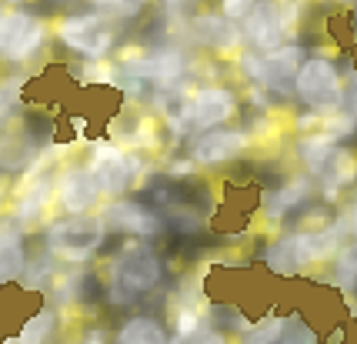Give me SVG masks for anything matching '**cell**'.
<instances>
[{
  "label": "cell",
  "instance_id": "obj_1",
  "mask_svg": "<svg viewBox=\"0 0 357 344\" xmlns=\"http://www.w3.org/2000/svg\"><path fill=\"white\" fill-rule=\"evenodd\" d=\"M164 278V264L157 257V250L151 241L144 237H130L121 244V250L114 254L107 271V297L110 304H134L147 291H154Z\"/></svg>",
  "mask_w": 357,
  "mask_h": 344
},
{
  "label": "cell",
  "instance_id": "obj_2",
  "mask_svg": "<svg viewBox=\"0 0 357 344\" xmlns=\"http://www.w3.org/2000/svg\"><path fill=\"white\" fill-rule=\"evenodd\" d=\"M47 250L63 264H87L107 241V224L100 214H63L47 227Z\"/></svg>",
  "mask_w": 357,
  "mask_h": 344
},
{
  "label": "cell",
  "instance_id": "obj_3",
  "mask_svg": "<svg viewBox=\"0 0 357 344\" xmlns=\"http://www.w3.org/2000/svg\"><path fill=\"white\" fill-rule=\"evenodd\" d=\"M294 94L317 117H331V114L344 110V104H347L341 70L327 57H307V61L301 63V70H297V77H294Z\"/></svg>",
  "mask_w": 357,
  "mask_h": 344
},
{
  "label": "cell",
  "instance_id": "obj_4",
  "mask_svg": "<svg viewBox=\"0 0 357 344\" xmlns=\"http://www.w3.org/2000/svg\"><path fill=\"white\" fill-rule=\"evenodd\" d=\"M54 33L67 50H74L84 61H104L114 44H117V33L110 27V20L104 14H63L54 24Z\"/></svg>",
  "mask_w": 357,
  "mask_h": 344
},
{
  "label": "cell",
  "instance_id": "obj_5",
  "mask_svg": "<svg viewBox=\"0 0 357 344\" xmlns=\"http://www.w3.org/2000/svg\"><path fill=\"white\" fill-rule=\"evenodd\" d=\"M47 37H50V27H47L44 17L31 14L24 7H14L0 20V57L10 63L31 61L47 44Z\"/></svg>",
  "mask_w": 357,
  "mask_h": 344
},
{
  "label": "cell",
  "instance_id": "obj_6",
  "mask_svg": "<svg viewBox=\"0 0 357 344\" xmlns=\"http://www.w3.org/2000/svg\"><path fill=\"white\" fill-rule=\"evenodd\" d=\"M297 3L294 0H257V7L244 17V40L261 50L284 47L287 31H294Z\"/></svg>",
  "mask_w": 357,
  "mask_h": 344
},
{
  "label": "cell",
  "instance_id": "obj_7",
  "mask_svg": "<svg viewBox=\"0 0 357 344\" xmlns=\"http://www.w3.org/2000/svg\"><path fill=\"white\" fill-rule=\"evenodd\" d=\"M97 177V184L100 190L107 194V197H121L130 184H134V177L140 171V160L130 151L124 147H117V144L110 141H97L91 147V164H87Z\"/></svg>",
  "mask_w": 357,
  "mask_h": 344
},
{
  "label": "cell",
  "instance_id": "obj_8",
  "mask_svg": "<svg viewBox=\"0 0 357 344\" xmlns=\"http://www.w3.org/2000/svg\"><path fill=\"white\" fill-rule=\"evenodd\" d=\"M301 47L297 44H284L278 50H264V54H244L241 67L248 70L250 80L264 84L271 91H284V87H294V77L301 70Z\"/></svg>",
  "mask_w": 357,
  "mask_h": 344
},
{
  "label": "cell",
  "instance_id": "obj_9",
  "mask_svg": "<svg viewBox=\"0 0 357 344\" xmlns=\"http://www.w3.org/2000/svg\"><path fill=\"white\" fill-rule=\"evenodd\" d=\"M234 114H237V94L220 84L197 87L190 104H184V110H181L184 127H190V130H214V127L227 124Z\"/></svg>",
  "mask_w": 357,
  "mask_h": 344
},
{
  "label": "cell",
  "instance_id": "obj_10",
  "mask_svg": "<svg viewBox=\"0 0 357 344\" xmlns=\"http://www.w3.org/2000/svg\"><path fill=\"white\" fill-rule=\"evenodd\" d=\"M100 197H104V190H100V184H97V177H93L87 164L84 167H67V171L57 174L54 201L61 204L67 214H93Z\"/></svg>",
  "mask_w": 357,
  "mask_h": 344
},
{
  "label": "cell",
  "instance_id": "obj_11",
  "mask_svg": "<svg viewBox=\"0 0 357 344\" xmlns=\"http://www.w3.org/2000/svg\"><path fill=\"white\" fill-rule=\"evenodd\" d=\"M100 218L107 224V231L114 234H127V237H157L164 234V220L157 218V211H151L147 204L137 201H110Z\"/></svg>",
  "mask_w": 357,
  "mask_h": 344
},
{
  "label": "cell",
  "instance_id": "obj_12",
  "mask_svg": "<svg viewBox=\"0 0 357 344\" xmlns=\"http://www.w3.org/2000/svg\"><path fill=\"white\" fill-rule=\"evenodd\" d=\"M187 31L194 37V44H201L207 50H218V54H231L241 50L244 44V27L234 24L231 17H224L220 10H207V14H194L187 20Z\"/></svg>",
  "mask_w": 357,
  "mask_h": 344
},
{
  "label": "cell",
  "instance_id": "obj_13",
  "mask_svg": "<svg viewBox=\"0 0 357 344\" xmlns=\"http://www.w3.org/2000/svg\"><path fill=\"white\" fill-rule=\"evenodd\" d=\"M250 147L248 130H207L201 134L194 147H190V160L197 167H214V164H227L234 157H241Z\"/></svg>",
  "mask_w": 357,
  "mask_h": 344
},
{
  "label": "cell",
  "instance_id": "obj_14",
  "mask_svg": "<svg viewBox=\"0 0 357 344\" xmlns=\"http://www.w3.org/2000/svg\"><path fill=\"white\" fill-rule=\"evenodd\" d=\"M244 344H317V334L307 328L304 317L284 314V317H271L257 331H250Z\"/></svg>",
  "mask_w": 357,
  "mask_h": 344
},
{
  "label": "cell",
  "instance_id": "obj_15",
  "mask_svg": "<svg viewBox=\"0 0 357 344\" xmlns=\"http://www.w3.org/2000/svg\"><path fill=\"white\" fill-rule=\"evenodd\" d=\"M187 61L181 47H157L147 54V84H154L157 91H174L184 80Z\"/></svg>",
  "mask_w": 357,
  "mask_h": 344
},
{
  "label": "cell",
  "instance_id": "obj_16",
  "mask_svg": "<svg viewBox=\"0 0 357 344\" xmlns=\"http://www.w3.org/2000/svg\"><path fill=\"white\" fill-rule=\"evenodd\" d=\"M321 184H324V197L327 201H337V194L357 184V151L351 147H337L331 160L321 171Z\"/></svg>",
  "mask_w": 357,
  "mask_h": 344
},
{
  "label": "cell",
  "instance_id": "obj_17",
  "mask_svg": "<svg viewBox=\"0 0 357 344\" xmlns=\"http://www.w3.org/2000/svg\"><path fill=\"white\" fill-rule=\"evenodd\" d=\"M294 244L304 267L331 261L337 254V227L331 224V227H321V231H301V234H294Z\"/></svg>",
  "mask_w": 357,
  "mask_h": 344
},
{
  "label": "cell",
  "instance_id": "obj_18",
  "mask_svg": "<svg viewBox=\"0 0 357 344\" xmlns=\"http://www.w3.org/2000/svg\"><path fill=\"white\" fill-rule=\"evenodd\" d=\"M54 194H57V177H54V174H40V177H33L31 184H24L20 197H17L14 218H17V220L37 218V214L44 211L47 204L54 201Z\"/></svg>",
  "mask_w": 357,
  "mask_h": 344
},
{
  "label": "cell",
  "instance_id": "obj_19",
  "mask_svg": "<svg viewBox=\"0 0 357 344\" xmlns=\"http://www.w3.org/2000/svg\"><path fill=\"white\" fill-rule=\"evenodd\" d=\"M334 151H337V141L331 134H324V130H307L297 141V157H301V164L307 167L311 177H321V171H324V164L331 160Z\"/></svg>",
  "mask_w": 357,
  "mask_h": 344
},
{
  "label": "cell",
  "instance_id": "obj_20",
  "mask_svg": "<svg viewBox=\"0 0 357 344\" xmlns=\"http://www.w3.org/2000/svg\"><path fill=\"white\" fill-rule=\"evenodd\" d=\"M114 344H171V338H167V331L157 317L140 314V317L124 321V328L114 334Z\"/></svg>",
  "mask_w": 357,
  "mask_h": 344
},
{
  "label": "cell",
  "instance_id": "obj_21",
  "mask_svg": "<svg viewBox=\"0 0 357 344\" xmlns=\"http://www.w3.org/2000/svg\"><path fill=\"white\" fill-rule=\"evenodd\" d=\"M27 271V250H24V237L17 231H3L0 234V287L10 284Z\"/></svg>",
  "mask_w": 357,
  "mask_h": 344
},
{
  "label": "cell",
  "instance_id": "obj_22",
  "mask_svg": "<svg viewBox=\"0 0 357 344\" xmlns=\"http://www.w3.org/2000/svg\"><path fill=\"white\" fill-rule=\"evenodd\" d=\"M264 264L271 267L274 274H284V278H291V274H297V271H304L301 254H297V244H294V234L274 237L264 250Z\"/></svg>",
  "mask_w": 357,
  "mask_h": 344
},
{
  "label": "cell",
  "instance_id": "obj_23",
  "mask_svg": "<svg viewBox=\"0 0 357 344\" xmlns=\"http://www.w3.org/2000/svg\"><path fill=\"white\" fill-rule=\"evenodd\" d=\"M307 190H311V181H307V177H297V181H291V184H284L278 194L267 197V214H271V218H278V214L284 218L294 204H301L304 197H307Z\"/></svg>",
  "mask_w": 357,
  "mask_h": 344
},
{
  "label": "cell",
  "instance_id": "obj_24",
  "mask_svg": "<svg viewBox=\"0 0 357 344\" xmlns=\"http://www.w3.org/2000/svg\"><path fill=\"white\" fill-rule=\"evenodd\" d=\"M174 317V338H190L201 331V321H204V311H201V301L190 297V301H177V308L171 311Z\"/></svg>",
  "mask_w": 357,
  "mask_h": 344
},
{
  "label": "cell",
  "instance_id": "obj_25",
  "mask_svg": "<svg viewBox=\"0 0 357 344\" xmlns=\"http://www.w3.org/2000/svg\"><path fill=\"white\" fill-rule=\"evenodd\" d=\"M54 328H57V314H54V308H40V311L24 324L17 344H47L50 334H54Z\"/></svg>",
  "mask_w": 357,
  "mask_h": 344
},
{
  "label": "cell",
  "instance_id": "obj_26",
  "mask_svg": "<svg viewBox=\"0 0 357 344\" xmlns=\"http://www.w3.org/2000/svg\"><path fill=\"white\" fill-rule=\"evenodd\" d=\"M334 281L341 284L344 291H354V284H357V237L337 250V257H334Z\"/></svg>",
  "mask_w": 357,
  "mask_h": 344
},
{
  "label": "cell",
  "instance_id": "obj_27",
  "mask_svg": "<svg viewBox=\"0 0 357 344\" xmlns=\"http://www.w3.org/2000/svg\"><path fill=\"white\" fill-rule=\"evenodd\" d=\"M84 77L91 80V84H117V67L107 63V57H104V61H87Z\"/></svg>",
  "mask_w": 357,
  "mask_h": 344
},
{
  "label": "cell",
  "instance_id": "obj_28",
  "mask_svg": "<svg viewBox=\"0 0 357 344\" xmlns=\"http://www.w3.org/2000/svg\"><path fill=\"white\" fill-rule=\"evenodd\" d=\"M197 7H201V0H164V10L174 20H190L197 14Z\"/></svg>",
  "mask_w": 357,
  "mask_h": 344
},
{
  "label": "cell",
  "instance_id": "obj_29",
  "mask_svg": "<svg viewBox=\"0 0 357 344\" xmlns=\"http://www.w3.org/2000/svg\"><path fill=\"white\" fill-rule=\"evenodd\" d=\"M254 7H257V0H220V14L231 20H244Z\"/></svg>",
  "mask_w": 357,
  "mask_h": 344
},
{
  "label": "cell",
  "instance_id": "obj_30",
  "mask_svg": "<svg viewBox=\"0 0 357 344\" xmlns=\"http://www.w3.org/2000/svg\"><path fill=\"white\" fill-rule=\"evenodd\" d=\"M181 344H227V338L220 331H197L190 338H181Z\"/></svg>",
  "mask_w": 357,
  "mask_h": 344
},
{
  "label": "cell",
  "instance_id": "obj_31",
  "mask_svg": "<svg viewBox=\"0 0 357 344\" xmlns=\"http://www.w3.org/2000/svg\"><path fill=\"white\" fill-rule=\"evenodd\" d=\"M91 7L97 10V14H104V17H121V0H91Z\"/></svg>",
  "mask_w": 357,
  "mask_h": 344
},
{
  "label": "cell",
  "instance_id": "obj_32",
  "mask_svg": "<svg viewBox=\"0 0 357 344\" xmlns=\"http://www.w3.org/2000/svg\"><path fill=\"white\" fill-rule=\"evenodd\" d=\"M151 0H121V17H137Z\"/></svg>",
  "mask_w": 357,
  "mask_h": 344
},
{
  "label": "cell",
  "instance_id": "obj_33",
  "mask_svg": "<svg viewBox=\"0 0 357 344\" xmlns=\"http://www.w3.org/2000/svg\"><path fill=\"white\" fill-rule=\"evenodd\" d=\"M104 341H107V338H104V331H91V334H87L80 344H104Z\"/></svg>",
  "mask_w": 357,
  "mask_h": 344
},
{
  "label": "cell",
  "instance_id": "obj_34",
  "mask_svg": "<svg viewBox=\"0 0 357 344\" xmlns=\"http://www.w3.org/2000/svg\"><path fill=\"white\" fill-rule=\"evenodd\" d=\"M7 107H10V100H7V87H0V117L7 114Z\"/></svg>",
  "mask_w": 357,
  "mask_h": 344
},
{
  "label": "cell",
  "instance_id": "obj_35",
  "mask_svg": "<svg viewBox=\"0 0 357 344\" xmlns=\"http://www.w3.org/2000/svg\"><path fill=\"white\" fill-rule=\"evenodd\" d=\"M0 3H10V7H20L24 0H0Z\"/></svg>",
  "mask_w": 357,
  "mask_h": 344
}]
</instances>
